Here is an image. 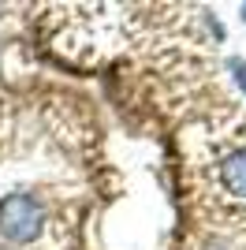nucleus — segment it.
<instances>
[{
    "label": "nucleus",
    "instance_id": "nucleus-1",
    "mask_svg": "<svg viewBox=\"0 0 246 250\" xmlns=\"http://www.w3.org/2000/svg\"><path fill=\"white\" fill-rule=\"evenodd\" d=\"M49 228V213H45V202L38 194H8L0 198V239L15 250H30L38 247V239Z\"/></svg>",
    "mask_w": 246,
    "mask_h": 250
},
{
    "label": "nucleus",
    "instance_id": "nucleus-2",
    "mask_svg": "<svg viewBox=\"0 0 246 250\" xmlns=\"http://www.w3.org/2000/svg\"><path fill=\"white\" fill-rule=\"evenodd\" d=\"M213 194L220 209H246V146H227L213 161Z\"/></svg>",
    "mask_w": 246,
    "mask_h": 250
},
{
    "label": "nucleus",
    "instance_id": "nucleus-3",
    "mask_svg": "<svg viewBox=\"0 0 246 250\" xmlns=\"http://www.w3.org/2000/svg\"><path fill=\"white\" fill-rule=\"evenodd\" d=\"M231 71L239 75V86H243V90H246V67H243V63H239V60H231Z\"/></svg>",
    "mask_w": 246,
    "mask_h": 250
},
{
    "label": "nucleus",
    "instance_id": "nucleus-4",
    "mask_svg": "<svg viewBox=\"0 0 246 250\" xmlns=\"http://www.w3.org/2000/svg\"><path fill=\"white\" fill-rule=\"evenodd\" d=\"M243 19H246V4H243Z\"/></svg>",
    "mask_w": 246,
    "mask_h": 250
}]
</instances>
